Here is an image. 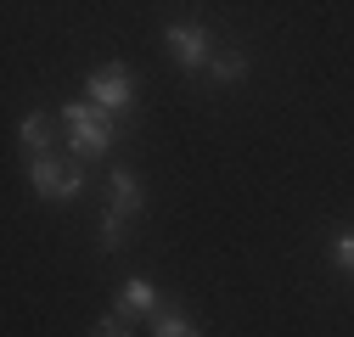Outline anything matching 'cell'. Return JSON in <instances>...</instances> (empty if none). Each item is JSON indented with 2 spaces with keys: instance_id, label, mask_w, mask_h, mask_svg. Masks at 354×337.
<instances>
[{
  "instance_id": "1",
  "label": "cell",
  "mask_w": 354,
  "mask_h": 337,
  "mask_svg": "<svg viewBox=\"0 0 354 337\" xmlns=\"http://www.w3.org/2000/svg\"><path fill=\"white\" fill-rule=\"evenodd\" d=\"M113 191H107V214H102V253H118V242H124V225L141 214V202H147V191H141V175L136 168H113V180H107Z\"/></svg>"
},
{
  "instance_id": "2",
  "label": "cell",
  "mask_w": 354,
  "mask_h": 337,
  "mask_svg": "<svg viewBox=\"0 0 354 337\" xmlns=\"http://www.w3.org/2000/svg\"><path fill=\"white\" fill-rule=\"evenodd\" d=\"M62 124H68V146L79 152V163L84 157H102L107 146H113V113H102L96 102H68L62 107Z\"/></svg>"
},
{
  "instance_id": "3",
  "label": "cell",
  "mask_w": 354,
  "mask_h": 337,
  "mask_svg": "<svg viewBox=\"0 0 354 337\" xmlns=\"http://www.w3.org/2000/svg\"><path fill=\"white\" fill-rule=\"evenodd\" d=\"M28 186L46 197V202H73V197H84V163L28 157Z\"/></svg>"
},
{
  "instance_id": "4",
  "label": "cell",
  "mask_w": 354,
  "mask_h": 337,
  "mask_svg": "<svg viewBox=\"0 0 354 337\" xmlns=\"http://www.w3.org/2000/svg\"><path fill=\"white\" fill-rule=\"evenodd\" d=\"M84 102H96L102 113H129V102H136V73H129L124 62H107V68H96L91 79H84Z\"/></svg>"
},
{
  "instance_id": "5",
  "label": "cell",
  "mask_w": 354,
  "mask_h": 337,
  "mask_svg": "<svg viewBox=\"0 0 354 337\" xmlns=\"http://www.w3.org/2000/svg\"><path fill=\"white\" fill-rule=\"evenodd\" d=\"M163 46H169V57L180 62L186 73L208 68V57H214V39H208L203 23H169V28H163Z\"/></svg>"
},
{
  "instance_id": "6",
  "label": "cell",
  "mask_w": 354,
  "mask_h": 337,
  "mask_svg": "<svg viewBox=\"0 0 354 337\" xmlns=\"http://www.w3.org/2000/svg\"><path fill=\"white\" fill-rule=\"evenodd\" d=\"M158 309H163V304H158V287H152L147 276H129V281L118 287V298H113V315H124V320H129V315H147V320H152Z\"/></svg>"
},
{
  "instance_id": "7",
  "label": "cell",
  "mask_w": 354,
  "mask_h": 337,
  "mask_svg": "<svg viewBox=\"0 0 354 337\" xmlns=\"http://www.w3.org/2000/svg\"><path fill=\"white\" fill-rule=\"evenodd\" d=\"M17 141H23L28 157H57V152H51V146H57V118H51V113H28V118L17 124Z\"/></svg>"
},
{
  "instance_id": "8",
  "label": "cell",
  "mask_w": 354,
  "mask_h": 337,
  "mask_svg": "<svg viewBox=\"0 0 354 337\" xmlns=\"http://www.w3.org/2000/svg\"><path fill=\"white\" fill-rule=\"evenodd\" d=\"M208 73H214V84H242L248 79V57L242 51H219V57H208Z\"/></svg>"
},
{
  "instance_id": "9",
  "label": "cell",
  "mask_w": 354,
  "mask_h": 337,
  "mask_svg": "<svg viewBox=\"0 0 354 337\" xmlns=\"http://www.w3.org/2000/svg\"><path fill=\"white\" fill-rule=\"evenodd\" d=\"M152 337H203V331L192 326L186 309H158V315H152Z\"/></svg>"
},
{
  "instance_id": "10",
  "label": "cell",
  "mask_w": 354,
  "mask_h": 337,
  "mask_svg": "<svg viewBox=\"0 0 354 337\" xmlns=\"http://www.w3.org/2000/svg\"><path fill=\"white\" fill-rule=\"evenodd\" d=\"M326 253H332V264H337L343 276H354V225H343V231L332 236V247H326Z\"/></svg>"
},
{
  "instance_id": "11",
  "label": "cell",
  "mask_w": 354,
  "mask_h": 337,
  "mask_svg": "<svg viewBox=\"0 0 354 337\" xmlns=\"http://www.w3.org/2000/svg\"><path fill=\"white\" fill-rule=\"evenodd\" d=\"M96 337H129L124 315H102V320H96Z\"/></svg>"
}]
</instances>
